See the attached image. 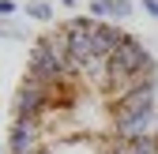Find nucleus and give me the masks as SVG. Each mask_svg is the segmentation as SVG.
Wrapping results in <instances>:
<instances>
[{
  "instance_id": "nucleus-1",
  "label": "nucleus",
  "mask_w": 158,
  "mask_h": 154,
  "mask_svg": "<svg viewBox=\"0 0 158 154\" xmlns=\"http://www.w3.org/2000/svg\"><path fill=\"white\" fill-rule=\"evenodd\" d=\"M158 60L94 15L53 23L30 45L11 98L8 154H151Z\"/></svg>"
},
{
  "instance_id": "nucleus-2",
  "label": "nucleus",
  "mask_w": 158,
  "mask_h": 154,
  "mask_svg": "<svg viewBox=\"0 0 158 154\" xmlns=\"http://www.w3.org/2000/svg\"><path fill=\"white\" fill-rule=\"evenodd\" d=\"M90 15L106 19V23H124V19H132V0H94Z\"/></svg>"
},
{
  "instance_id": "nucleus-3",
  "label": "nucleus",
  "mask_w": 158,
  "mask_h": 154,
  "mask_svg": "<svg viewBox=\"0 0 158 154\" xmlns=\"http://www.w3.org/2000/svg\"><path fill=\"white\" fill-rule=\"evenodd\" d=\"M27 15H30V19H42V23H49V19H53V8L45 4V0H30V4H27Z\"/></svg>"
},
{
  "instance_id": "nucleus-4",
  "label": "nucleus",
  "mask_w": 158,
  "mask_h": 154,
  "mask_svg": "<svg viewBox=\"0 0 158 154\" xmlns=\"http://www.w3.org/2000/svg\"><path fill=\"white\" fill-rule=\"evenodd\" d=\"M143 8H147V11H151L154 19H158V0H143Z\"/></svg>"
},
{
  "instance_id": "nucleus-5",
  "label": "nucleus",
  "mask_w": 158,
  "mask_h": 154,
  "mask_svg": "<svg viewBox=\"0 0 158 154\" xmlns=\"http://www.w3.org/2000/svg\"><path fill=\"white\" fill-rule=\"evenodd\" d=\"M8 11H15V4L11 0H0V15H8Z\"/></svg>"
},
{
  "instance_id": "nucleus-6",
  "label": "nucleus",
  "mask_w": 158,
  "mask_h": 154,
  "mask_svg": "<svg viewBox=\"0 0 158 154\" xmlns=\"http://www.w3.org/2000/svg\"><path fill=\"white\" fill-rule=\"evenodd\" d=\"M151 154H158V124H154V136H151Z\"/></svg>"
}]
</instances>
